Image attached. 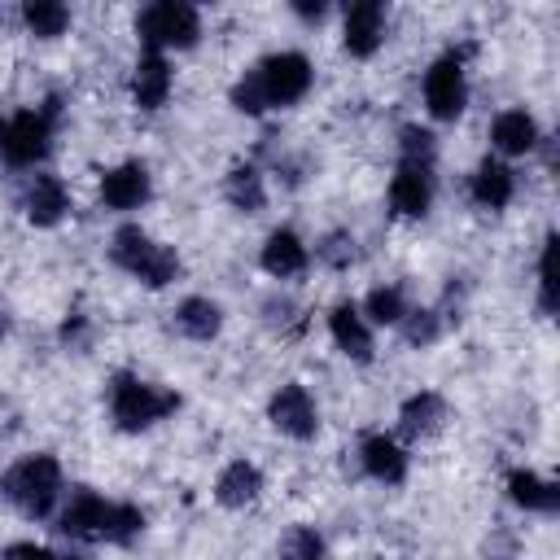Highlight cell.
<instances>
[{
	"mask_svg": "<svg viewBox=\"0 0 560 560\" xmlns=\"http://www.w3.org/2000/svg\"><path fill=\"white\" fill-rule=\"evenodd\" d=\"M311 92H315V61L302 48H271L232 79L228 105L245 118H267L298 109Z\"/></svg>",
	"mask_w": 560,
	"mask_h": 560,
	"instance_id": "1",
	"label": "cell"
},
{
	"mask_svg": "<svg viewBox=\"0 0 560 560\" xmlns=\"http://www.w3.org/2000/svg\"><path fill=\"white\" fill-rule=\"evenodd\" d=\"M52 525L61 538L83 547H136L149 529V512L131 499H109L96 486H70Z\"/></svg>",
	"mask_w": 560,
	"mask_h": 560,
	"instance_id": "2",
	"label": "cell"
},
{
	"mask_svg": "<svg viewBox=\"0 0 560 560\" xmlns=\"http://www.w3.org/2000/svg\"><path fill=\"white\" fill-rule=\"evenodd\" d=\"M105 258H109L114 271H122L127 280H136L149 293H162L175 280H184V254L171 241L153 236L140 219H118L114 223V232L105 241Z\"/></svg>",
	"mask_w": 560,
	"mask_h": 560,
	"instance_id": "3",
	"label": "cell"
},
{
	"mask_svg": "<svg viewBox=\"0 0 560 560\" xmlns=\"http://www.w3.org/2000/svg\"><path fill=\"white\" fill-rule=\"evenodd\" d=\"M184 407V394L175 385H162L153 376H140L136 368H114L105 376V416L118 433L140 438L166 424Z\"/></svg>",
	"mask_w": 560,
	"mask_h": 560,
	"instance_id": "4",
	"label": "cell"
},
{
	"mask_svg": "<svg viewBox=\"0 0 560 560\" xmlns=\"http://www.w3.org/2000/svg\"><path fill=\"white\" fill-rule=\"evenodd\" d=\"M66 468L52 451H26L0 472V499L22 516V521H52L61 499H66Z\"/></svg>",
	"mask_w": 560,
	"mask_h": 560,
	"instance_id": "5",
	"label": "cell"
},
{
	"mask_svg": "<svg viewBox=\"0 0 560 560\" xmlns=\"http://www.w3.org/2000/svg\"><path fill=\"white\" fill-rule=\"evenodd\" d=\"M57 122H61V96H44L39 105H22L18 114L4 118V153L0 166L31 175L44 171L52 158V140H57Z\"/></svg>",
	"mask_w": 560,
	"mask_h": 560,
	"instance_id": "6",
	"label": "cell"
},
{
	"mask_svg": "<svg viewBox=\"0 0 560 560\" xmlns=\"http://www.w3.org/2000/svg\"><path fill=\"white\" fill-rule=\"evenodd\" d=\"M136 44L140 52H162V57H175V52H192L206 35V22H201V9L188 4V0H153L136 13Z\"/></svg>",
	"mask_w": 560,
	"mask_h": 560,
	"instance_id": "7",
	"label": "cell"
},
{
	"mask_svg": "<svg viewBox=\"0 0 560 560\" xmlns=\"http://www.w3.org/2000/svg\"><path fill=\"white\" fill-rule=\"evenodd\" d=\"M468 52L472 48H446L438 52L424 74H420V101H424V114L429 122H459L468 114V101H472V83H468Z\"/></svg>",
	"mask_w": 560,
	"mask_h": 560,
	"instance_id": "8",
	"label": "cell"
},
{
	"mask_svg": "<svg viewBox=\"0 0 560 560\" xmlns=\"http://www.w3.org/2000/svg\"><path fill=\"white\" fill-rule=\"evenodd\" d=\"M267 424L284 438V442H315L324 433V411H319V398L311 394L306 381H280L271 394H267Z\"/></svg>",
	"mask_w": 560,
	"mask_h": 560,
	"instance_id": "9",
	"label": "cell"
},
{
	"mask_svg": "<svg viewBox=\"0 0 560 560\" xmlns=\"http://www.w3.org/2000/svg\"><path fill=\"white\" fill-rule=\"evenodd\" d=\"M354 468L359 477H368L372 486L398 490L411 477V446L394 438V429H368L354 442Z\"/></svg>",
	"mask_w": 560,
	"mask_h": 560,
	"instance_id": "10",
	"label": "cell"
},
{
	"mask_svg": "<svg viewBox=\"0 0 560 560\" xmlns=\"http://www.w3.org/2000/svg\"><path fill=\"white\" fill-rule=\"evenodd\" d=\"M96 201H101V210H109L118 219H131L136 210H144L153 201V171H149V162L122 158V162L105 166L96 175Z\"/></svg>",
	"mask_w": 560,
	"mask_h": 560,
	"instance_id": "11",
	"label": "cell"
},
{
	"mask_svg": "<svg viewBox=\"0 0 560 560\" xmlns=\"http://www.w3.org/2000/svg\"><path fill=\"white\" fill-rule=\"evenodd\" d=\"M385 206L402 223H420L438 206V166L433 162H394Z\"/></svg>",
	"mask_w": 560,
	"mask_h": 560,
	"instance_id": "12",
	"label": "cell"
},
{
	"mask_svg": "<svg viewBox=\"0 0 560 560\" xmlns=\"http://www.w3.org/2000/svg\"><path fill=\"white\" fill-rule=\"evenodd\" d=\"M18 210L22 219L35 228V232H52L70 219L74 210V197H70V184L57 175V171H31L22 175V188H18Z\"/></svg>",
	"mask_w": 560,
	"mask_h": 560,
	"instance_id": "13",
	"label": "cell"
},
{
	"mask_svg": "<svg viewBox=\"0 0 560 560\" xmlns=\"http://www.w3.org/2000/svg\"><path fill=\"white\" fill-rule=\"evenodd\" d=\"M486 140H490V153H494V158H503V162L516 166L521 158H534V153L547 144V131H542V122H538L534 109H525V105H503V109L490 118Z\"/></svg>",
	"mask_w": 560,
	"mask_h": 560,
	"instance_id": "14",
	"label": "cell"
},
{
	"mask_svg": "<svg viewBox=\"0 0 560 560\" xmlns=\"http://www.w3.org/2000/svg\"><path fill=\"white\" fill-rule=\"evenodd\" d=\"M451 424V398L433 385H420L411 389L398 411H394V438L407 442V446H420V442H433L442 429Z\"/></svg>",
	"mask_w": 560,
	"mask_h": 560,
	"instance_id": "15",
	"label": "cell"
},
{
	"mask_svg": "<svg viewBox=\"0 0 560 560\" xmlns=\"http://www.w3.org/2000/svg\"><path fill=\"white\" fill-rule=\"evenodd\" d=\"M324 328H328V341H332V350L341 359H350L354 368L376 363V328L363 319L359 298H337L324 311Z\"/></svg>",
	"mask_w": 560,
	"mask_h": 560,
	"instance_id": "16",
	"label": "cell"
},
{
	"mask_svg": "<svg viewBox=\"0 0 560 560\" xmlns=\"http://www.w3.org/2000/svg\"><path fill=\"white\" fill-rule=\"evenodd\" d=\"M389 39V4L354 0L341 9V52L354 61H372Z\"/></svg>",
	"mask_w": 560,
	"mask_h": 560,
	"instance_id": "17",
	"label": "cell"
},
{
	"mask_svg": "<svg viewBox=\"0 0 560 560\" xmlns=\"http://www.w3.org/2000/svg\"><path fill=\"white\" fill-rule=\"evenodd\" d=\"M175 92V57L162 52H136L127 74V101L136 114H162Z\"/></svg>",
	"mask_w": 560,
	"mask_h": 560,
	"instance_id": "18",
	"label": "cell"
},
{
	"mask_svg": "<svg viewBox=\"0 0 560 560\" xmlns=\"http://www.w3.org/2000/svg\"><path fill=\"white\" fill-rule=\"evenodd\" d=\"M219 197L232 214L241 219H254L271 206V175L258 158H236L223 175H219Z\"/></svg>",
	"mask_w": 560,
	"mask_h": 560,
	"instance_id": "19",
	"label": "cell"
},
{
	"mask_svg": "<svg viewBox=\"0 0 560 560\" xmlns=\"http://www.w3.org/2000/svg\"><path fill=\"white\" fill-rule=\"evenodd\" d=\"M258 267L276 284H293L311 271V241L293 223H276L258 245Z\"/></svg>",
	"mask_w": 560,
	"mask_h": 560,
	"instance_id": "20",
	"label": "cell"
},
{
	"mask_svg": "<svg viewBox=\"0 0 560 560\" xmlns=\"http://www.w3.org/2000/svg\"><path fill=\"white\" fill-rule=\"evenodd\" d=\"M516 188H521L516 166H512V162H503V158H494V153L477 158V166H472V171H468V179H464L468 206H472V210H481V214H503V210L516 201Z\"/></svg>",
	"mask_w": 560,
	"mask_h": 560,
	"instance_id": "21",
	"label": "cell"
},
{
	"mask_svg": "<svg viewBox=\"0 0 560 560\" xmlns=\"http://www.w3.org/2000/svg\"><path fill=\"white\" fill-rule=\"evenodd\" d=\"M166 328L179 337V341H192V346H210L223 337L228 328V311L219 298L210 293H184L171 311H166Z\"/></svg>",
	"mask_w": 560,
	"mask_h": 560,
	"instance_id": "22",
	"label": "cell"
},
{
	"mask_svg": "<svg viewBox=\"0 0 560 560\" xmlns=\"http://www.w3.org/2000/svg\"><path fill=\"white\" fill-rule=\"evenodd\" d=\"M262 494H267V472L249 455H232L210 481V499L223 512H249L262 503Z\"/></svg>",
	"mask_w": 560,
	"mask_h": 560,
	"instance_id": "23",
	"label": "cell"
},
{
	"mask_svg": "<svg viewBox=\"0 0 560 560\" xmlns=\"http://www.w3.org/2000/svg\"><path fill=\"white\" fill-rule=\"evenodd\" d=\"M503 494H508V503H512L516 512H525V516H556V512H560V481L547 477V472H538V468H525V464L508 468Z\"/></svg>",
	"mask_w": 560,
	"mask_h": 560,
	"instance_id": "24",
	"label": "cell"
},
{
	"mask_svg": "<svg viewBox=\"0 0 560 560\" xmlns=\"http://www.w3.org/2000/svg\"><path fill=\"white\" fill-rule=\"evenodd\" d=\"M359 311H363V319L381 332V328H398L402 319H407V311H411V293H407V284H398V280H385V284H372L363 298H359Z\"/></svg>",
	"mask_w": 560,
	"mask_h": 560,
	"instance_id": "25",
	"label": "cell"
},
{
	"mask_svg": "<svg viewBox=\"0 0 560 560\" xmlns=\"http://www.w3.org/2000/svg\"><path fill=\"white\" fill-rule=\"evenodd\" d=\"M18 18H22V31L31 39H44V44L48 39H61L70 31V22H74L70 4H61V0H22Z\"/></svg>",
	"mask_w": 560,
	"mask_h": 560,
	"instance_id": "26",
	"label": "cell"
},
{
	"mask_svg": "<svg viewBox=\"0 0 560 560\" xmlns=\"http://www.w3.org/2000/svg\"><path fill=\"white\" fill-rule=\"evenodd\" d=\"M359 262V236L350 228H328L311 241V267L324 271H350Z\"/></svg>",
	"mask_w": 560,
	"mask_h": 560,
	"instance_id": "27",
	"label": "cell"
},
{
	"mask_svg": "<svg viewBox=\"0 0 560 560\" xmlns=\"http://www.w3.org/2000/svg\"><path fill=\"white\" fill-rule=\"evenodd\" d=\"M258 319H262L271 332L293 337V332H302V328H306V306H302L284 284H276V289L258 302Z\"/></svg>",
	"mask_w": 560,
	"mask_h": 560,
	"instance_id": "28",
	"label": "cell"
},
{
	"mask_svg": "<svg viewBox=\"0 0 560 560\" xmlns=\"http://www.w3.org/2000/svg\"><path fill=\"white\" fill-rule=\"evenodd\" d=\"M276 560H328V538L311 521H293L276 538Z\"/></svg>",
	"mask_w": 560,
	"mask_h": 560,
	"instance_id": "29",
	"label": "cell"
},
{
	"mask_svg": "<svg viewBox=\"0 0 560 560\" xmlns=\"http://www.w3.org/2000/svg\"><path fill=\"white\" fill-rule=\"evenodd\" d=\"M534 311L538 319H556V232H542L534 258Z\"/></svg>",
	"mask_w": 560,
	"mask_h": 560,
	"instance_id": "30",
	"label": "cell"
},
{
	"mask_svg": "<svg viewBox=\"0 0 560 560\" xmlns=\"http://www.w3.org/2000/svg\"><path fill=\"white\" fill-rule=\"evenodd\" d=\"M394 162H433L438 166V131L429 122H402L394 131Z\"/></svg>",
	"mask_w": 560,
	"mask_h": 560,
	"instance_id": "31",
	"label": "cell"
},
{
	"mask_svg": "<svg viewBox=\"0 0 560 560\" xmlns=\"http://www.w3.org/2000/svg\"><path fill=\"white\" fill-rule=\"evenodd\" d=\"M88 337H92L88 315H83V311H66V319L57 324V341H61L66 350H83V346H88Z\"/></svg>",
	"mask_w": 560,
	"mask_h": 560,
	"instance_id": "32",
	"label": "cell"
},
{
	"mask_svg": "<svg viewBox=\"0 0 560 560\" xmlns=\"http://www.w3.org/2000/svg\"><path fill=\"white\" fill-rule=\"evenodd\" d=\"M0 560H57V551L48 542H35V538H13L0 547Z\"/></svg>",
	"mask_w": 560,
	"mask_h": 560,
	"instance_id": "33",
	"label": "cell"
},
{
	"mask_svg": "<svg viewBox=\"0 0 560 560\" xmlns=\"http://www.w3.org/2000/svg\"><path fill=\"white\" fill-rule=\"evenodd\" d=\"M289 13H293L298 22H306V26H319V22L332 18V4H328V0H289Z\"/></svg>",
	"mask_w": 560,
	"mask_h": 560,
	"instance_id": "34",
	"label": "cell"
},
{
	"mask_svg": "<svg viewBox=\"0 0 560 560\" xmlns=\"http://www.w3.org/2000/svg\"><path fill=\"white\" fill-rule=\"evenodd\" d=\"M486 556L490 560H512L516 556V534H494V542L486 538Z\"/></svg>",
	"mask_w": 560,
	"mask_h": 560,
	"instance_id": "35",
	"label": "cell"
},
{
	"mask_svg": "<svg viewBox=\"0 0 560 560\" xmlns=\"http://www.w3.org/2000/svg\"><path fill=\"white\" fill-rule=\"evenodd\" d=\"M9 332H13V315H9V306L0 302V341H9Z\"/></svg>",
	"mask_w": 560,
	"mask_h": 560,
	"instance_id": "36",
	"label": "cell"
},
{
	"mask_svg": "<svg viewBox=\"0 0 560 560\" xmlns=\"http://www.w3.org/2000/svg\"><path fill=\"white\" fill-rule=\"evenodd\" d=\"M57 560H88V556H79V551H57Z\"/></svg>",
	"mask_w": 560,
	"mask_h": 560,
	"instance_id": "37",
	"label": "cell"
},
{
	"mask_svg": "<svg viewBox=\"0 0 560 560\" xmlns=\"http://www.w3.org/2000/svg\"><path fill=\"white\" fill-rule=\"evenodd\" d=\"M0 153H4V118H0Z\"/></svg>",
	"mask_w": 560,
	"mask_h": 560,
	"instance_id": "38",
	"label": "cell"
}]
</instances>
